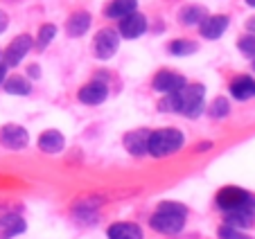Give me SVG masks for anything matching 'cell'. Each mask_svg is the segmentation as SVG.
<instances>
[{
	"label": "cell",
	"instance_id": "14",
	"mask_svg": "<svg viewBox=\"0 0 255 239\" xmlns=\"http://www.w3.org/2000/svg\"><path fill=\"white\" fill-rule=\"evenodd\" d=\"M231 95L240 102H246L255 97V79L249 75H240L231 82Z\"/></svg>",
	"mask_w": 255,
	"mask_h": 239
},
{
	"label": "cell",
	"instance_id": "27",
	"mask_svg": "<svg viewBox=\"0 0 255 239\" xmlns=\"http://www.w3.org/2000/svg\"><path fill=\"white\" fill-rule=\"evenodd\" d=\"M7 27H9V16H7V14H5V11L0 9V34L5 32V29H7Z\"/></svg>",
	"mask_w": 255,
	"mask_h": 239
},
{
	"label": "cell",
	"instance_id": "28",
	"mask_svg": "<svg viewBox=\"0 0 255 239\" xmlns=\"http://www.w3.org/2000/svg\"><path fill=\"white\" fill-rule=\"evenodd\" d=\"M246 29H249V34H255V16H251V18L246 20Z\"/></svg>",
	"mask_w": 255,
	"mask_h": 239
},
{
	"label": "cell",
	"instance_id": "2",
	"mask_svg": "<svg viewBox=\"0 0 255 239\" xmlns=\"http://www.w3.org/2000/svg\"><path fill=\"white\" fill-rule=\"evenodd\" d=\"M185 217H188V210L181 203L174 201H165L158 206L156 215L149 219V226L156 230V233L163 235H176L183 230L185 226Z\"/></svg>",
	"mask_w": 255,
	"mask_h": 239
},
{
	"label": "cell",
	"instance_id": "20",
	"mask_svg": "<svg viewBox=\"0 0 255 239\" xmlns=\"http://www.w3.org/2000/svg\"><path fill=\"white\" fill-rule=\"evenodd\" d=\"M208 16L206 7L201 5H188L178 11V23L181 25H201V20Z\"/></svg>",
	"mask_w": 255,
	"mask_h": 239
},
{
	"label": "cell",
	"instance_id": "21",
	"mask_svg": "<svg viewBox=\"0 0 255 239\" xmlns=\"http://www.w3.org/2000/svg\"><path fill=\"white\" fill-rule=\"evenodd\" d=\"M2 88H5V93H9V95H29V93H32V84L20 75L7 77Z\"/></svg>",
	"mask_w": 255,
	"mask_h": 239
},
{
	"label": "cell",
	"instance_id": "16",
	"mask_svg": "<svg viewBox=\"0 0 255 239\" xmlns=\"http://www.w3.org/2000/svg\"><path fill=\"white\" fill-rule=\"evenodd\" d=\"M63 144H66V140H63L61 131L57 129H48L39 135V149L43 153H59L63 149Z\"/></svg>",
	"mask_w": 255,
	"mask_h": 239
},
{
	"label": "cell",
	"instance_id": "5",
	"mask_svg": "<svg viewBox=\"0 0 255 239\" xmlns=\"http://www.w3.org/2000/svg\"><path fill=\"white\" fill-rule=\"evenodd\" d=\"M118 48H120V34L111 27L100 29V32L95 34V38H93V52H95V57L102 59V61L111 59L113 54L118 52Z\"/></svg>",
	"mask_w": 255,
	"mask_h": 239
},
{
	"label": "cell",
	"instance_id": "30",
	"mask_svg": "<svg viewBox=\"0 0 255 239\" xmlns=\"http://www.w3.org/2000/svg\"><path fill=\"white\" fill-rule=\"evenodd\" d=\"M41 75V68L39 66H32L29 68V77H39Z\"/></svg>",
	"mask_w": 255,
	"mask_h": 239
},
{
	"label": "cell",
	"instance_id": "33",
	"mask_svg": "<svg viewBox=\"0 0 255 239\" xmlns=\"http://www.w3.org/2000/svg\"><path fill=\"white\" fill-rule=\"evenodd\" d=\"M0 54H2V52H0Z\"/></svg>",
	"mask_w": 255,
	"mask_h": 239
},
{
	"label": "cell",
	"instance_id": "9",
	"mask_svg": "<svg viewBox=\"0 0 255 239\" xmlns=\"http://www.w3.org/2000/svg\"><path fill=\"white\" fill-rule=\"evenodd\" d=\"M228 25H231V18H228V16H224V14L206 16V18L201 20V25H199V32H201L203 38L215 41V38L224 36V32L228 29Z\"/></svg>",
	"mask_w": 255,
	"mask_h": 239
},
{
	"label": "cell",
	"instance_id": "24",
	"mask_svg": "<svg viewBox=\"0 0 255 239\" xmlns=\"http://www.w3.org/2000/svg\"><path fill=\"white\" fill-rule=\"evenodd\" d=\"M208 113H210L215 120L226 118V115L231 113V104H228L226 97H217V100H212V104L208 106Z\"/></svg>",
	"mask_w": 255,
	"mask_h": 239
},
{
	"label": "cell",
	"instance_id": "8",
	"mask_svg": "<svg viewBox=\"0 0 255 239\" xmlns=\"http://www.w3.org/2000/svg\"><path fill=\"white\" fill-rule=\"evenodd\" d=\"M185 84L188 82H185L183 75H178V72H174V70H160V72H156L151 86H154V91L163 93V95H172V93L181 91Z\"/></svg>",
	"mask_w": 255,
	"mask_h": 239
},
{
	"label": "cell",
	"instance_id": "4",
	"mask_svg": "<svg viewBox=\"0 0 255 239\" xmlns=\"http://www.w3.org/2000/svg\"><path fill=\"white\" fill-rule=\"evenodd\" d=\"M217 208L222 212L237 210V208H255V196L249 194L246 190H242V187L228 185L217 194Z\"/></svg>",
	"mask_w": 255,
	"mask_h": 239
},
{
	"label": "cell",
	"instance_id": "29",
	"mask_svg": "<svg viewBox=\"0 0 255 239\" xmlns=\"http://www.w3.org/2000/svg\"><path fill=\"white\" fill-rule=\"evenodd\" d=\"M5 79H7V66L0 61V84H5Z\"/></svg>",
	"mask_w": 255,
	"mask_h": 239
},
{
	"label": "cell",
	"instance_id": "32",
	"mask_svg": "<svg viewBox=\"0 0 255 239\" xmlns=\"http://www.w3.org/2000/svg\"><path fill=\"white\" fill-rule=\"evenodd\" d=\"M253 70H255V59H253Z\"/></svg>",
	"mask_w": 255,
	"mask_h": 239
},
{
	"label": "cell",
	"instance_id": "12",
	"mask_svg": "<svg viewBox=\"0 0 255 239\" xmlns=\"http://www.w3.org/2000/svg\"><path fill=\"white\" fill-rule=\"evenodd\" d=\"M149 133L151 131H147V129L129 131V133L125 135L127 151L133 153V156H144V153H147V147H149Z\"/></svg>",
	"mask_w": 255,
	"mask_h": 239
},
{
	"label": "cell",
	"instance_id": "11",
	"mask_svg": "<svg viewBox=\"0 0 255 239\" xmlns=\"http://www.w3.org/2000/svg\"><path fill=\"white\" fill-rule=\"evenodd\" d=\"M79 102L88 106H97L109 97V86L104 82H88L86 86L79 88Z\"/></svg>",
	"mask_w": 255,
	"mask_h": 239
},
{
	"label": "cell",
	"instance_id": "26",
	"mask_svg": "<svg viewBox=\"0 0 255 239\" xmlns=\"http://www.w3.org/2000/svg\"><path fill=\"white\" fill-rule=\"evenodd\" d=\"M219 237H222V239H251L249 235H244L242 230L233 228V226H226V224L219 228Z\"/></svg>",
	"mask_w": 255,
	"mask_h": 239
},
{
	"label": "cell",
	"instance_id": "7",
	"mask_svg": "<svg viewBox=\"0 0 255 239\" xmlns=\"http://www.w3.org/2000/svg\"><path fill=\"white\" fill-rule=\"evenodd\" d=\"M29 142V133L23 129L20 124H5L0 126V144L11 151H18V149H25Z\"/></svg>",
	"mask_w": 255,
	"mask_h": 239
},
{
	"label": "cell",
	"instance_id": "15",
	"mask_svg": "<svg viewBox=\"0 0 255 239\" xmlns=\"http://www.w3.org/2000/svg\"><path fill=\"white\" fill-rule=\"evenodd\" d=\"M91 23H93V18H91L88 11H75V14L68 18V23H66L68 36H72V38L84 36V34L91 29Z\"/></svg>",
	"mask_w": 255,
	"mask_h": 239
},
{
	"label": "cell",
	"instance_id": "31",
	"mask_svg": "<svg viewBox=\"0 0 255 239\" xmlns=\"http://www.w3.org/2000/svg\"><path fill=\"white\" fill-rule=\"evenodd\" d=\"M244 2H246L249 7H255V0H244Z\"/></svg>",
	"mask_w": 255,
	"mask_h": 239
},
{
	"label": "cell",
	"instance_id": "22",
	"mask_svg": "<svg viewBox=\"0 0 255 239\" xmlns=\"http://www.w3.org/2000/svg\"><path fill=\"white\" fill-rule=\"evenodd\" d=\"M197 50H199V45L194 43V41H188V38H176V41L169 43V52H172L174 57H190V54H194Z\"/></svg>",
	"mask_w": 255,
	"mask_h": 239
},
{
	"label": "cell",
	"instance_id": "18",
	"mask_svg": "<svg viewBox=\"0 0 255 239\" xmlns=\"http://www.w3.org/2000/svg\"><path fill=\"white\" fill-rule=\"evenodd\" d=\"M20 233H25V221L18 215L0 217V239H11Z\"/></svg>",
	"mask_w": 255,
	"mask_h": 239
},
{
	"label": "cell",
	"instance_id": "19",
	"mask_svg": "<svg viewBox=\"0 0 255 239\" xmlns=\"http://www.w3.org/2000/svg\"><path fill=\"white\" fill-rule=\"evenodd\" d=\"M106 235H109V239H142V230L135 224H127V221L113 224L106 230Z\"/></svg>",
	"mask_w": 255,
	"mask_h": 239
},
{
	"label": "cell",
	"instance_id": "10",
	"mask_svg": "<svg viewBox=\"0 0 255 239\" xmlns=\"http://www.w3.org/2000/svg\"><path fill=\"white\" fill-rule=\"evenodd\" d=\"M144 32H147V18H144L142 14H138V11L120 18V27H118V34H120V36L138 38V36H142Z\"/></svg>",
	"mask_w": 255,
	"mask_h": 239
},
{
	"label": "cell",
	"instance_id": "13",
	"mask_svg": "<svg viewBox=\"0 0 255 239\" xmlns=\"http://www.w3.org/2000/svg\"><path fill=\"white\" fill-rule=\"evenodd\" d=\"M226 226L242 230V228H251L255 224V208H237V210H228L224 212Z\"/></svg>",
	"mask_w": 255,
	"mask_h": 239
},
{
	"label": "cell",
	"instance_id": "3",
	"mask_svg": "<svg viewBox=\"0 0 255 239\" xmlns=\"http://www.w3.org/2000/svg\"><path fill=\"white\" fill-rule=\"evenodd\" d=\"M185 138L183 133L174 126H167V129H158L149 133V147H147V153H151L154 158H165L176 153L178 149L183 147Z\"/></svg>",
	"mask_w": 255,
	"mask_h": 239
},
{
	"label": "cell",
	"instance_id": "17",
	"mask_svg": "<svg viewBox=\"0 0 255 239\" xmlns=\"http://www.w3.org/2000/svg\"><path fill=\"white\" fill-rule=\"evenodd\" d=\"M138 9V0H111L104 9L106 18H125Z\"/></svg>",
	"mask_w": 255,
	"mask_h": 239
},
{
	"label": "cell",
	"instance_id": "1",
	"mask_svg": "<svg viewBox=\"0 0 255 239\" xmlns=\"http://www.w3.org/2000/svg\"><path fill=\"white\" fill-rule=\"evenodd\" d=\"M160 111H174L185 118H199L206 109V86L201 84H185L181 91L165 95L158 104Z\"/></svg>",
	"mask_w": 255,
	"mask_h": 239
},
{
	"label": "cell",
	"instance_id": "23",
	"mask_svg": "<svg viewBox=\"0 0 255 239\" xmlns=\"http://www.w3.org/2000/svg\"><path fill=\"white\" fill-rule=\"evenodd\" d=\"M57 36V25H52V23H45V25H41V29H39V36H36V48L39 50H45L50 45V41Z\"/></svg>",
	"mask_w": 255,
	"mask_h": 239
},
{
	"label": "cell",
	"instance_id": "6",
	"mask_svg": "<svg viewBox=\"0 0 255 239\" xmlns=\"http://www.w3.org/2000/svg\"><path fill=\"white\" fill-rule=\"evenodd\" d=\"M32 45H34V41H32L29 34H20V36H16L14 41L7 45L5 52H2V63H5L7 68L18 66V63L27 57V52L32 50Z\"/></svg>",
	"mask_w": 255,
	"mask_h": 239
},
{
	"label": "cell",
	"instance_id": "25",
	"mask_svg": "<svg viewBox=\"0 0 255 239\" xmlns=\"http://www.w3.org/2000/svg\"><path fill=\"white\" fill-rule=\"evenodd\" d=\"M237 48H240V52L244 54V57L255 59V34H246V36H242L240 41H237Z\"/></svg>",
	"mask_w": 255,
	"mask_h": 239
}]
</instances>
